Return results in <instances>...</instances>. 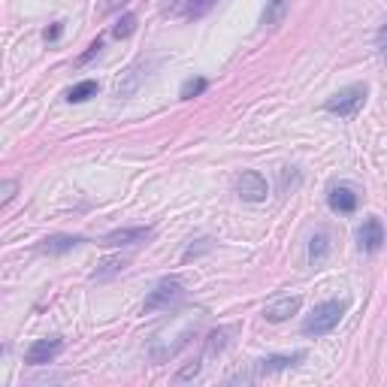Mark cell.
Segmentation results:
<instances>
[{"instance_id":"cell-1","label":"cell","mask_w":387,"mask_h":387,"mask_svg":"<svg viewBox=\"0 0 387 387\" xmlns=\"http://www.w3.org/2000/svg\"><path fill=\"white\" fill-rule=\"evenodd\" d=\"M342 315H345V302H339V300L321 302V306H315V312L306 318L302 333H306V336H327V333H333V330L339 327V321H342Z\"/></svg>"},{"instance_id":"cell-2","label":"cell","mask_w":387,"mask_h":387,"mask_svg":"<svg viewBox=\"0 0 387 387\" xmlns=\"http://www.w3.org/2000/svg\"><path fill=\"white\" fill-rule=\"evenodd\" d=\"M363 100H366V85H348L342 91H336V94L324 103V109L339 115V118H354L357 112H360Z\"/></svg>"},{"instance_id":"cell-3","label":"cell","mask_w":387,"mask_h":387,"mask_svg":"<svg viewBox=\"0 0 387 387\" xmlns=\"http://www.w3.org/2000/svg\"><path fill=\"white\" fill-rule=\"evenodd\" d=\"M182 288H185V284H182V279H176V275H173V279H161L158 284H154V291L145 297V306L143 309L145 312L167 309L170 302H176L182 297Z\"/></svg>"},{"instance_id":"cell-4","label":"cell","mask_w":387,"mask_h":387,"mask_svg":"<svg viewBox=\"0 0 387 387\" xmlns=\"http://www.w3.org/2000/svg\"><path fill=\"white\" fill-rule=\"evenodd\" d=\"M236 194L248 203H261V200H266L270 188H266V179L257 170H245L242 176L236 179Z\"/></svg>"},{"instance_id":"cell-5","label":"cell","mask_w":387,"mask_h":387,"mask_svg":"<svg viewBox=\"0 0 387 387\" xmlns=\"http://www.w3.org/2000/svg\"><path fill=\"white\" fill-rule=\"evenodd\" d=\"M61 351H64V342H61V339H36V342L24 351V363H31V366L52 363Z\"/></svg>"},{"instance_id":"cell-6","label":"cell","mask_w":387,"mask_h":387,"mask_svg":"<svg viewBox=\"0 0 387 387\" xmlns=\"http://www.w3.org/2000/svg\"><path fill=\"white\" fill-rule=\"evenodd\" d=\"M357 242H360L363 251H379L381 242H384V227L379 218H366L363 227L357 230Z\"/></svg>"},{"instance_id":"cell-7","label":"cell","mask_w":387,"mask_h":387,"mask_svg":"<svg viewBox=\"0 0 387 387\" xmlns=\"http://www.w3.org/2000/svg\"><path fill=\"white\" fill-rule=\"evenodd\" d=\"M300 306H302L300 297H282V300H275V302H270V306L263 309V318L272 321V324H279V321H288L291 315H297Z\"/></svg>"},{"instance_id":"cell-8","label":"cell","mask_w":387,"mask_h":387,"mask_svg":"<svg viewBox=\"0 0 387 387\" xmlns=\"http://www.w3.org/2000/svg\"><path fill=\"white\" fill-rule=\"evenodd\" d=\"M149 236H152V227H122L103 236V245H136V242H145Z\"/></svg>"},{"instance_id":"cell-9","label":"cell","mask_w":387,"mask_h":387,"mask_svg":"<svg viewBox=\"0 0 387 387\" xmlns=\"http://www.w3.org/2000/svg\"><path fill=\"white\" fill-rule=\"evenodd\" d=\"M327 200H330V209L342 212V215H348V212L357 209V191L348 188V185H333Z\"/></svg>"},{"instance_id":"cell-10","label":"cell","mask_w":387,"mask_h":387,"mask_svg":"<svg viewBox=\"0 0 387 387\" xmlns=\"http://www.w3.org/2000/svg\"><path fill=\"white\" fill-rule=\"evenodd\" d=\"M82 242H85L82 236H67V233H58V236L43 239V242H40V251H43V254H67V251H73V248L82 245Z\"/></svg>"},{"instance_id":"cell-11","label":"cell","mask_w":387,"mask_h":387,"mask_svg":"<svg viewBox=\"0 0 387 387\" xmlns=\"http://www.w3.org/2000/svg\"><path fill=\"white\" fill-rule=\"evenodd\" d=\"M302 351L297 354H279V357H266V360H257V372L261 375H270V372H282V370H288V366H297L302 360Z\"/></svg>"},{"instance_id":"cell-12","label":"cell","mask_w":387,"mask_h":387,"mask_svg":"<svg viewBox=\"0 0 387 387\" xmlns=\"http://www.w3.org/2000/svg\"><path fill=\"white\" fill-rule=\"evenodd\" d=\"M233 333H236V327H218L215 333H209V339H206V354L209 357L221 354L230 345V336H233Z\"/></svg>"},{"instance_id":"cell-13","label":"cell","mask_w":387,"mask_h":387,"mask_svg":"<svg viewBox=\"0 0 387 387\" xmlns=\"http://www.w3.org/2000/svg\"><path fill=\"white\" fill-rule=\"evenodd\" d=\"M284 13H288V0H266V9H263V15H261V24L263 27L282 24Z\"/></svg>"},{"instance_id":"cell-14","label":"cell","mask_w":387,"mask_h":387,"mask_svg":"<svg viewBox=\"0 0 387 387\" xmlns=\"http://www.w3.org/2000/svg\"><path fill=\"white\" fill-rule=\"evenodd\" d=\"M97 94V82L94 79H85V82H79V85H73L67 91V100L70 103H82V100H88V97H94Z\"/></svg>"},{"instance_id":"cell-15","label":"cell","mask_w":387,"mask_h":387,"mask_svg":"<svg viewBox=\"0 0 387 387\" xmlns=\"http://www.w3.org/2000/svg\"><path fill=\"white\" fill-rule=\"evenodd\" d=\"M140 67H131L127 70V76H124V82H118V88H115V94L118 97H131L133 91H136V85H140Z\"/></svg>"},{"instance_id":"cell-16","label":"cell","mask_w":387,"mask_h":387,"mask_svg":"<svg viewBox=\"0 0 387 387\" xmlns=\"http://www.w3.org/2000/svg\"><path fill=\"white\" fill-rule=\"evenodd\" d=\"M330 251V236L327 233H315L312 236V242H309V257L312 261H321Z\"/></svg>"},{"instance_id":"cell-17","label":"cell","mask_w":387,"mask_h":387,"mask_svg":"<svg viewBox=\"0 0 387 387\" xmlns=\"http://www.w3.org/2000/svg\"><path fill=\"white\" fill-rule=\"evenodd\" d=\"M212 6H215V0H185V15L200 18V15H206Z\"/></svg>"},{"instance_id":"cell-18","label":"cell","mask_w":387,"mask_h":387,"mask_svg":"<svg viewBox=\"0 0 387 387\" xmlns=\"http://www.w3.org/2000/svg\"><path fill=\"white\" fill-rule=\"evenodd\" d=\"M133 27H136V15H133V13H127V15H122V18L115 22L112 36H118V40H122V36H131V34H133Z\"/></svg>"},{"instance_id":"cell-19","label":"cell","mask_w":387,"mask_h":387,"mask_svg":"<svg viewBox=\"0 0 387 387\" xmlns=\"http://www.w3.org/2000/svg\"><path fill=\"white\" fill-rule=\"evenodd\" d=\"M209 88V82L206 79H188L185 82V85H182V97H185V100H191V97H197V94H203V91H206Z\"/></svg>"},{"instance_id":"cell-20","label":"cell","mask_w":387,"mask_h":387,"mask_svg":"<svg viewBox=\"0 0 387 387\" xmlns=\"http://www.w3.org/2000/svg\"><path fill=\"white\" fill-rule=\"evenodd\" d=\"M118 270H124V261L122 257H109V261H103V270L94 272V279H106V275H112Z\"/></svg>"},{"instance_id":"cell-21","label":"cell","mask_w":387,"mask_h":387,"mask_svg":"<svg viewBox=\"0 0 387 387\" xmlns=\"http://www.w3.org/2000/svg\"><path fill=\"white\" fill-rule=\"evenodd\" d=\"M200 370H203L200 360H194V363L185 366V370H179V372H176V381H179V384H185V381H191V379H197Z\"/></svg>"},{"instance_id":"cell-22","label":"cell","mask_w":387,"mask_h":387,"mask_svg":"<svg viewBox=\"0 0 387 387\" xmlns=\"http://www.w3.org/2000/svg\"><path fill=\"white\" fill-rule=\"evenodd\" d=\"M100 49H103V40H100V36H97V40H94V43H91V45H88V49H85V52H82V54H79V61H76V64H88L91 58H94V54H100Z\"/></svg>"},{"instance_id":"cell-23","label":"cell","mask_w":387,"mask_h":387,"mask_svg":"<svg viewBox=\"0 0 387 387\" xmlns=\"http://www.w3.org/2000/svg\"><path fill=\"white\" fill-rule=\"evenodd\" d=\"M61 31H64V24H52L49 31H45V40H58Z\"/></svg>"},{"instance_id":"cell-24","label":"cell","mask_w":387,"mask_h":387,"mask_svg":"<svg viewBox=\"0 0 387 387\" xmlns=\"http://www.w3.org/2000/svg\"><path fill=\"white\" fill-rule=\"evenodd\" d=\"M13 194H15V182H3V203L13 200Z\"/></svg>"},{"instance_id":"cell-25","label":"cell","mask_w":387,"mask_h":387,"mask_svg":"<svg viewBox=\"0 0 387 387\" xmlns=\"http://www.w3.org/2000/svg\"><path fill=\"white\" fill-rule=\"evenodd\" d=\"M379 49H381V52H387V24L379 31Z\"/></svg>"},{"instance_id":"cell-26","label":"cell","mask_w":387,"mask_h":387,"mask_svg":"<svg viewBox=\"0 0 387 387\" xmlns=\"http://www.w3.org/2000/svg\"><path fill=\"white\" fill-rule=\"evenodd\" d=\"M124 3H127V0H109L106 6H109V9H118V6H124Z\"/></svg>"}]
</instances>
